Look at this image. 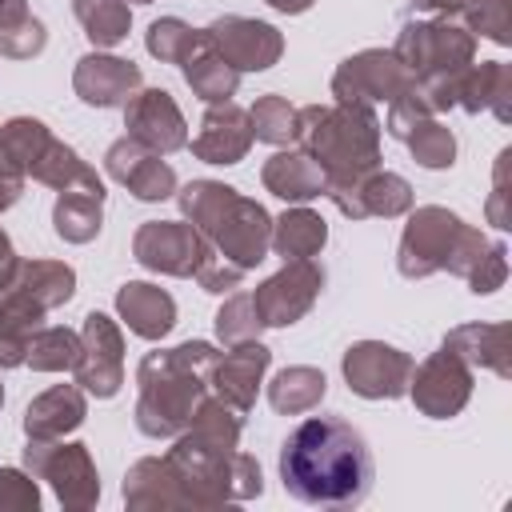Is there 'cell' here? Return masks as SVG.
Here are the masks:
<instances>
[{"mask_svg":"<svg viewBox=\"0 0 512 512\" xmlns=\"http://www.w3.org/2000/svg\"><path fill=\"white\" fill-rule=\"evenodd\" d=\"M292 140L320 164L324 192L356 184L380 160V120L364 104H304Z\"/></svg>","mask_w":512,"mask_h":512,"instance_id":"obj_3","label":"cell"},{"mask_svg":"<svg viewBox=\"0 0 512 512\" xmlns=\"http://www.w3.org/2000/svg\"><path fill=\"white\" fill-rule=\"evenodd\" d=\"M216 348L208 340H184L176 348H156L136 368V428L152 440L180 436L208 392V372L216 364Z\"/></svg>","mask_w":512,"mask_h":512,"instance_id":"obj_2","label":"cell"},{"mask_svg":"<svg viewBox=\"0 0 512 512\" xmlns=\"http://www.w3.org/2000/svg\"><path fill=\"white\" fill-rule=\"evenodd\" d=\"M372 452L340 416H308L280 444L284 492L312 508H356L372 492Z\"/></svg>","mask_w":512,"mask_h":512,"instance_id":"obj_1","label":"cell"},{"mask_svg":"<svg viewBox=\"0 0 512 512\" xmlns=\"http://www.w3.org/2000/svg\"><path fill=\"white\" fill-rule=\"evenodd\" d=\"M36 508H40L36 476L20 468H0V512H36Z\"/></svg>","mask_w":512,"mask_h":512,"instance_id":"obj_42","label":"cell"},{"mask_svg":"<svg viewBox=\"0 0 512 512\" xmlns=\"http://www.w3.org/2000/svg\"><path fill=\"white\" fill-rule=\"evenodd\" d=\"M428 116H436L424 100H420V92L412 88V92H404V96H396L392 104H388V116H384V128H388V136H396V140H408V132L420 124V120H428Z\"/></svg>","mask_w":512,"mask_h":512,"instance_id":"obj_43","label":"cell"},{"mask_svg":"<svg viewBox=\"0 0 512 512\" xmlns=\"http://www.w3.org/2000/svg\"><path fill=\"white\" fill-rule=\"evenodd\" d=\"M176 200H180L184 220L200 232L208 252H216L220 260L248 272L268 256L272 216L252 196L220 180H192L176 192Z\"/></svg>","mask_w":512,"mask_h":512,"instance_id":"obj_4","label":"cell"},{"mask_svg":"<svg viewBox=\"0 0 512 512\" xmlns=\"http://www.w3.org/2000/svg\"><path fill=\"white\" fill-rule=\"evenodd\" d=\"M116 312L140 340H164L176 324V300L148 280H128L116 292Z\"/></svg>","mask_w":512,"mask_h":512,"instance_id":"obj_22","label":"cell"},{"mask_svg":"<svg viewBox=\"0 0 512 512\" xmlns=\"http://www.w3.org/2000/svg\"><path fill=\"white\" fill-rule=\"evenodd\" d=\"M456 4H460V0H412L416 12H440V16L456 12Z\"/></svg>","mask_w":512,"mask_h":512,"instance_id":"obj_52","label":"cell"},{"mask_svg":"<svg viewBox=\"0 0 512 512\" xmlns=\"http://www.w3.org/2000/svg\"><path fill=\"white\" fill-rule=\"evenodd\" d=\"M44 304H36L24 288L8 284L0 296V368H20L28 356V340L44 320Z\"/></svg>","mask_w":512,"mask_h":512,"instance_id":"obj_25","label":"cell"},{"mask_svg":"<svg viewBox=\"0 0 512 512\" xmlns=\"http://www.w3.org/2000/svg\"><path fill=\"white\" fill-rule=\"evenodd\" d=\"M24 176H32V180H40V184H48L56 192H64V188H104L96 168L84 164L80 152L72 144L56 140V136H48V144L40 148V156L32 160V168Z\"/></svg>","mask_w":512,"mask_h":512,"instance_id":"obj_29","label":"cell"},{"mask_svg":"<svg viewBox=\"0 0 512 512\" xmlns=\"http://www.w3.org/2000/svg\"><path fill=\"white\" fill-rule=\"evenodd\" d=\"M12 284L24 288L36 304L60 308V304H68L72 292H76V272H72L64 260H20Z\"/></svg>","mask_w":512,"mask_h":512,"instance_id":"obj_34","label":"cell"},{"mask_svg":"<svg viewBox=\"0 0 512 512\" xmlns=\"http://www.w3.org/2000/svg\"><path fill=\"white\" fill-rule=\"evenodd\" d=\"M24 468L36 480H48L56 500L68 512H84L100 500V476L88 456V444H64V440H28Z\"/></svg>","mask_w":512,"mask_h":512,"instance_id":"obj_7","label":"cell"},{"mask_svg":"<svg viewBox=\"0 0 512 512\" xmlns=\"http://www.w3.org/2000/svg\"><path fill=\"white\" fill-rule=\"evenodd\" d=\"M16 268H20V256H16V248H12V240H8V232L0 228V292L16 280Z\"/></svg>","mask_w":512,"mask_h":512,"instance_id":"obj_49","label":"cell"},{"mask_svg":"<svg viewBox=\"0 0 512 512\" xmlns=\"http://www.w3.org/2000/svg\"><path fill=\"white\" fill-rule=\"evenodd\" d=\"M140 84H144L140 68L132 60H120L108 52H88L72 68V92L88 108H124Z\"/></svg>","mask_w":512,"mask_h":512,"instance_id":"obj_18","label":"cell"},{"mask_svg":"<svg viewBox=\"0 0 512 512\" xmlns=\"http://www.w3.org/2000/svg\"><path fill=\"white\" fill-rule=\"evenodd\" d=\"M0 136H4V156H8V164H12L16 172H28L52 132H48V124L36 120V116H12L8 124H0Z\"/></svg>","mask_w":512,"mask_h":512,"instance_id":"obj_37","label":"cell"},{"mask_svg":"<svg viewBox=\"0 0 512 512\" xmlns=\"http://www.w3.org/2000/svg\"><path fill=\"white\" fill-rule=\"evenodd\" d=\"M0 168H12V164H8V156H4V136H0Z\"/></svg>","mask_w":512,"mask_h":512,"instance_id":"obj_53","label":"cell"},{"mask_svg":"<svg viewBox=\"0 0 512 512\" xmlns=\"http://www.w3.org/2000/svg\"><path fill=\"white\" fill-rule=\"evenodd\" d=\"M416 80L412 72L400 64L396 52L384 48H364L356 56H348L336 72H332V96L336 104H392L396 96L412 92Z\"/></svg>","mask_w":512,"mask_h":512,"instance_id":"obj_8","label":"cell"},{"mask_svg":"<svg viewBox=\"0 0 512 512\" xmlns=\"http://www.w3.org/2000/svg\"><path fill=\"white\" fill-rule=\"evenodd\" d=\"M484 252H488V240L480 228L464 224L456 212H448L440 204H424L408 216V224L400 232L396 268L408 280H424L444 268L456 276H468Z\"/></svg>","mask_w":512,"mask_h":512,"instance_id":"obj_5","label":"cell"},{"mask_svg":"<svg viewBox=\"0 0 512 512\" xmlns=\"http://www.w3.org/2000/svg\"><path fill=\"white\" fill-rule=\"evenodd\" d=\"M508 252H504V244H488V252L476 260V268L464 276L468 280V288L480 296V292H496L500 284H504V276H508V260H504Z\"/></svg>","mask_w":512,"mask_h":512,"instance_id":"obj_45","label":"cell"},{"mask_svg":"<svg viewBox=\"0 0 512 512\" xmlns=\"http://www.w3.org/2000/svg\"><path fill=\"white\" fill-rule=\"evenodd\" d=\"M260 316L252 304V292H236L224 300V308L216 312V336L220 344H240V340H256L260 336Z\"/></svg>","mask_w":512,"mask_h":512,"instance_id":"obj_41","label":"cell"},{"mask_svg":"<svg viewBox=\"0 0 512 512\" xmlns=\"http://www.w3.org/2000/svg\"><path fill=\"white\" fill-rule=\"evenodd\" d=\"M408 392H412V404L432 416V420H448L456 416L468 396H472V368L440 344V352H432L428 360L412 364V376H408Z\"/></svg>","mask_w":512,"mask_h":512,"instance_id":"obj_12","label":"cell"},{"mask_svg":"<svg viewBox=\"0 0 512 512\" xmlns=\"http://www.w3.org/2000/svg\"><path fill=\"white\" fill-rule=\"evenodd\" d=\"M324 196H328L344 216H352V220H368V216L392 220V216H404V212L412 208V188H408V180L396 176V172H380V168H372V172L360 176L356 184L332 188V192H324Z\"/></svg>","mask_w":512,"mask_h":512,"instance_id":"obj_20","label":"cell"},{"mask_svg":"<svg viewBox=\"0 0 512 512\" xmlns=\"http://www.w3.org/2000/svg\"><path fill=\"white\" fill-rule=\"evenodd\" d=\"M260 180H264V188L272 192V196H280V200H288V204H308V200H316V196H324V172H320V164L308 156V152H300V148H280V152H272L268 160H264V168H260Z\"/></svg>","mask_w":512,"mask_h":512,"instance_id":"obj_23","label":"cell"},{"mask_svg":"<svg viewBox=\"0 0 512 512\" xmlns=\"http://www.w3.org/2000/svg\"><path fill=\"white\" fill-rule=\"evenodd\" d=\"M124 500L128 508H180L188 504L168 456H144L124 476Z\"/></svg>","mask_w":512,"mask_h":512,"instance_id":"obj_26","label":"cell"},{"mask_svg":"<svg viewBox=\"0 0 512 512\" xmlns=\"http://www.w3.org/2000/svg\"><path fill=\"white\" fill-rule=\"evenodd\" d=\"M328 244V224L312 208H288L280 220H272V240L268 248L284 260H312Z\"/></svg>","mask_w":512,"mask_h":512,"instance_id":"obj_30","label":"cell"},{"mask_svg":"<svg viewBox=\"0 0 512 512\" xmlns=\"http://www.w3.org/2000/svg\"><path fill=\"white\" fill-rule=\"evenodd\" d=\"M196 280H200L204 292H228V288H236V284L244 280V272H240L236 264L220 260L216 252H208V244H204V260H200V268H196Z\"/></svg>","mask_w":512,"mask_h":512,"instance_id":"obj_46","label":"cell"},{"mask_svg":"<svg viewBox=\"0 0 512 512\" xmlns=\"http://www.w3.org/2000/svg\"><path fill=\"white\" fill-rule=\"evenodd\" d=\"M508 88H512V72L508 64L500 60H480V64H468L464 76H460V88H456V104L464 112H484L492 108L496 120H508Z\"/></svg>","mask_w":512,"mask_h":512,"instance_id":"obj_27","label":"cell"},{"mask_svg":"<svg viewBox=\"0 0 512 512\" xmlns=\"http://www.w3.org/2000/svg\"><path fill=\"white\" fill-rule=\"evenodd\" d=\"M44 40H48L44 24H40L36 16H28V20H20L16 28L0 32V56H12V60L40 56V52H44Z\"/></svg>","mask_w":512,"mask_h":512,"instance_id":"obj_44","label":"cell"},{"mask_svg":"<svg viewBox=\"0 0 512 512\" xmlns=\"http://www.w3.org/2000/svg\"><path fill=\"white\" fill-rule=\"evenodd\" d=\"M204 40L236 68V72H264L280 60L284 52V36L252 16H216L204 28Z\"/></svg>","mask_w":512,"mask_h":512,"instance_id":"obj_14","label":"cell"},{"mask_svg":"<svg viewBox=\"0 0 512 512\" xmlns=\"http://www.w3.org/2000/svg\"><path fill=\"white\" fill-rule=\"evenodd\" d=\"M104 172H108L116 184H124L136 200H148V204H152V200L176 196V172H172V164H168L160 152L136 144L132 136H120L116 144H108V152H104Z\"/></svg>","mask_w":512,"mask_h":512,"instance_id":"obj_16","label":"cell"},{"mask_svg":"<svg viewBox=\"0 0 512 512\" xmlns=\"http://www.w3.org/2000/svg\"><path fill=\"white\" fill-rule=\"evenodd\" d=\"M84 412H88L84 388L80 384H56L24 408V436L28 440H64L68 432H76L84 424Z\"/></svg>","mask_w":512,"mask_h":512,"instance_id":"obj_21","label":"cell"},{"mask_svg":"<svg viewBox=\"0 0 512 512\" xmlns=\"http://www.w3.org/2000/svg\"><path fill=\"white\" fill-rule=\"evenodd\" d=\"M320 288H324V268L316 260H284V268L252 292L260 324L264 328H288V324L304 320L312 312Z\"/></svg>","mask_w":512,"mask_h":512,"instance_id":"obj_9","label":"cell"},{"mask_svg":"<svg viewBox=\"0 0 512 512\" xmlns=\"http://www.w3.org/2000/svg\"><path fill=\"white\" fill-rule=\"evenodd\" d=\"M452 16L472 36H488L496 44H508V32H512V8H508V0H460Z\"/></svg>","mask_w":512,"mask_h":512,"instance_id":"obj_40","label":"cell"},{"mask_svg":"<svg viewBox=\"0 0 512 512\" xmlns=\"http://www.w3.org/2000/svg\"><path fill=\"white\" fill-rule=\"evenodd\" d=\"M132 4H148V0H132Z\"/></svg>","mask_w":512,"mask_h":512,"instance_id":"obj_55","label":"cell"},{"mask_svg":"<svg viewBox=\"0 0 512 512\" xmlns=\"http://www.w3.org/2000/svg\"><path fill=\"white\" fill-rule=\"evenodd\" d=\"M148 52L160 60V64H184L200 44H204V28H192L184 24L180 16H160L148 24V36H144Z\"/></svg>","mask_w":512,"mask_h":512,"instance_id":"obj_36","label":"cell"},{"mask_svg":"<svg viewBox=\"0 0 512 512\" xmlns=\"http://www.w3.org/2000/svg\"><path fill=\"white\" fill-rule=\"evenodd\" d=\"M124 128L136 144H144L160 156L188 148V124H184V112L168 88H144L140 84L124 104Z\"/></svg>","mask_w":512,"mask_h":512,"instance_id":"obj_15","label":"cell"},{"mask_svg":"<svg viewBox=\"0 0 512 512\" xmlns=\"http://www.w3.org/2000/svg\"><path fill=\"white\" fill-rule=\"evenodd\" d=\"M32 12H28V0H0V32H8V28H16L20 20H28Z\"/></svg>","mask_w":512,"mask_h":512,"instance_id":"obj_50","label":"cell"},{"mask_svg":"<svg viewBox=\"0 0 512 512\" xmlns=\"http://www.w3.org/2000/svg\"><path fill=\"white\" fill-rule=\"evenodd\" d=\"M24 192V172L16 168H0V212H8Z\"/></svg>","mask_w":512,"mask_h":512,"instance_id":"obj_48","label":"cell"},{"mask_svg":"<svg viewBox=\"0 0 512 512\" xmlns=\"http://www.w3.org/2000/svg\"><path fill=\"white\" fill-rule=\"evenodd\" d=\"M412 356L384 344V340H356L340 368H344V380L356 396L364 400H396L408 392V376H412Z\"/></svg>","mask_w":512,"mask_h":512,"instance_id":"obj_11","label":"cell"},{"mask_svg":"<svg viewBox=\"0 0 512 512\" xmlns=\"http://www.w3.org/2000/svg\"><path fill=\"white\" fill-rule=\"evenodd\" d=\"M252 120H248V108L232 104V100H220V104H208L196 136L188 140L192 156L204 160V164H240L252 148Z\"/></svg>","mask_w":512,"mask_h":512,"instance_id":"obj_17","label":"cell"},{"mask_svg":"<svg viewBox=\"0 0 512 512\" xmlns=\"http://www.w3.org/2000/svg\"><path fill=\"white\" fill-rule=\"evenodd\" d=\"M76 384L96 400H108L124 384V336L120 324L104 312H88L80 328V364L72 368Z\"/></svg>","mask_w":512,"mask_h":512,"instance_id":"obj_10","label":"cell"},{"mask_svg":"<svg viewBox=\"0 0 512 512\" xmlns=\"http://www.w3.org/2000/svg\"><path fill=\"white\" fill-rule=\"evenodd\" d=\"M248 120H252V136L264 140V144H276V148L288 144L292 132H296V108H292L284 96H276V92L260 96V100L248 108Z\"/></svg>","mask_w":512,"mask_h":512,"instance_id":"obj_38","label":"cell"},{"mask_svg":"<svg viewBox=\"0 0 512 512\" xmlns=\"http://www.w3.org/2000/svg\"><path fill=\"white\" fill-rule=\"evenodd\" d=\"M392 52L412 72L416 84H440V80H456L472 64L476 36L452 12L436 20H404Z\"/></svg>","mask_w":512,"mask_h":512,"instance_id":"obj_6","label":"cell"},{"mask_svg":"<svg viewBox=\"0 0 512 512\" xmlns=\"http://www.w3.org/2000/svg\"><path fill=\"white\" fill-rule=\"evenodd\" d=\"M132 256L148 272L196 276V268L204 260V240L188 220H148L132 236Z\"/></svg>","mask_w":512,"mask_h":512,"instance_id":"obj_13","label":"cell"},{"mask_svg":"<svg viewBox=\"0 0 512 512\" xmlns=\"http://www.w3.org/2000/svg\"><path fill=\"white\" fill-rule=\"evenodd\" d=\"M72 12L96 52L116 48L132 28V0H72Z\"/></svg>","mask_w":512,"mask_h":512,"instance_id":"obj_33","label":"cell"},{"mask_svg":"<svg viewBox=\"0 0 512 512\" xmlns=\"http://www.w3.org/2000/svg\"><path fill=\"white\" fill-rule=\"evenodd\" d=\"M0 404H4V388H0Z\"/></svg>","mask_w":512,"mask_h":512,"instance_id":"obj_54","label":"cell"},{"mask_svg":"<svg viewBox=\"0 0 512 512\" xmlns=\"http://www.w3.org/2000/svg\"><path fill=\"white\" fill-rule=\"evenodd\" d=\"M508 160H512V152H500L496 184H492V196H488V216H492L496 228H512V216H508V208H504V200H508Z\"/></svg>","mask_w":512,"mask_h":512,"instance_id":"obj_47","label":"cell"},{"mask_svg":"<svg viewBox=\"0 0 512 512\" xmlns=\"http://www.w3.org/2000/svg\"><path fill=\"white\" fill-rule=\"evenodd\" d=\"M104 224V188H64L52 208V228L68 244H88Z\"/></svg>","mask_w":512,"mask_h":512,"instance_id":"obj_28","label":"cell"},{"mask_svg":"<svg viewBox=\"0 0 512 512\" xmlns=\"http://www.w3.org/2000/svg\"><path fill=\"white\" fill-rule=\"evenodd\" d=\"M468 368H488L496 376H512V328L508 324H460L444 336Z\"/></svg>","mask_w":512,"mask_h":512,"instance_id":"obj_24","label":"cell"},{"mask_svg":"<svg viewBox=\"0 0 512 512\" xmlns=\"http://www.w3.org/2000/svg\"><path fill=\"white\" fill-rule=\"evenodd\" d=\"M268 364H272V352L260 340H240V344H228L224 356H216L208 384L216 388V396L224 404H232L236 412H248L256 404V392H260Z\"/></svg>","mask_w":512,"mask_h":512,"instance_id":"obj_19","label":"cell"},{"mask_svg":"<svg viewBox=\"0 0 512 512\" xmlns=\"http://www.w3.org/2000/svg\"><path fill=\"white\" fill-rule=\"evenodd\" d=\"M24 364H32L36 372H72L80 364V332L64 324H40L28 340Z\"/></svg>","mask_w":512,"mask_h":512,"instance_id":"obj_35","label":"cell"},{"mask_svg":"<svg viewBox=\"0 0 512 512\" xmlns=\"http://www.w3.org/2000/svg\"><path fill=\"white\" fill-rule=\"evenodd\" d=\"M328 392V380L320 368H308V364H292L284 372L272 376L268 384V404L280 412V416H300V412H312Z\"/></svg>","mask_w":512,"mask_h":512,"instance_id":"obj_32","label":"cell"},{"mask_svg":"<svg viewBox=\"0 0 512 512\" xmlns=\"http://www.w3.org/2000/svg\"><path fill=\"white\" fill-rule=\"evenodd\" d=\"M268 8H276V12H284V16H300V12H308L316 0H264Z\"/></svg>","mask_w":512,"mask_h":512,"instance_id":"obj_51","label":"cell"},{"mask_svg":"<svg viewBox=\"0 0 512 512\" xmlns=\"http://www.w3.org/2000/svg\"><path fill=\"white\" fill-rule=\"evenodd\" d=\"M184 80H188V88L200 96V100H208V104H220V100H232L236 96V88H240V72L204 40L184 64Z\"/></svg>","mask_w":512,"mask_h":512,"instance_id":"obj_31","label":"cell"},{"mask_svg":"<svg viewBox=\"0 0 512 512\" xmlns=\"http://www.w3.org/2000/svg\"><path fill=\"white\" fill-rule=\"evenodd\" d=\"M404 144L412 148L416 164H424V168H452V160H456V136H452V128L440 124L436 116L420 120V124L408 132Z\"/></svg>","mask_w":512,"mask_h":512,"instance_id":"obj_39","label":"cell"}]
</instances>
